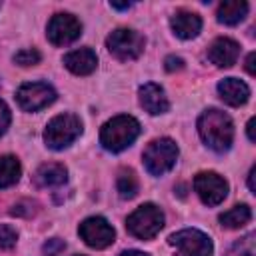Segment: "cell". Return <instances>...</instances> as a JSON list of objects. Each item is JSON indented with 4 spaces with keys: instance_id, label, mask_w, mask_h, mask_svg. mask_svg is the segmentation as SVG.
I'll use <instances>...</instances> for the list:
<instances>
[{
    "instance_id": "44dd1931",
    "label": "cell",
    "mask_w": 256,
    "mask_h": 256,
    "mask_svg": "<svg viewBox=\"0 0 256 256\" xmlns=\"http://www.w3.org/2000/svg\"><path fill=\"white\" fill-rule=\"evenodd\" d=\"M116 188H118L120 198H124V200L134 198V196L138 194V180H136L134 172H132V170H122L120 176H118Z\"/></svg>"
},
{
    "instance_id": "277c9868",
    "label": "cell",
    "mask_w": 256,
    "mask_h": 256,
    "mask_svg": "<svg viewBox=\"0 0 256 256\" xmlns=\"http://www.w3.org/2000/svg\"><path fill=\"white\" fill-rule=\"evenodd\" d=\"M178 160V146L170 138H158L144 150V166L152 176H162L174 168Z\"/></svg>"
},
{
    "instance_id": "52a82bcc",
    "label": "cell",
    "mask_w": 256,
    "mask_h": 256,
    "mask_svg": "<svg viewBox=\"0 0 256 256\" xmlns=\"http://www.w3.org/2000/svg\"><path fill=\"white\" fill-rule=\"evenodd\" d=\"M170 246L176 248L178 256H212V240L196 230V228H186L170 236Z\"/></svg>"
},
{
    "instance_id": "7402d4cb",
    "label": "cell",
    "mask_w": 256,
    "mask_h": 256,
    "mask_svg": "<svg viewBox=\"0 0 256 256\" xmlns=\"http://www.w3.org/2000/svg\"><path fill=\"white\" fill-rule=\"evenodd\" d=\"M254 234H246L244 238L232 244L226 256H254Z\"/></svg>"
},
{
    "instance_id": "d4e9b609",
    "label": "cell",
    "mask_w": 256,
    "mask_h": 256,
    "mask_svg": "<svg viewBox=\"0 0 256 256\" xmlns=\"http://www.w3.org/2000/svg\"><path fill=\"white\" fill-rule=\"evenodd\" d=\"M64 250H66V242L60 240V238H50V240L42 246L44 256H60Z\"/></svg>"
},
{
    "instance_id": "4dcf8cb0",
    "label": "cell",
    "mask_w": 256,
    "mask_h": 256,
    "mask_svg": "<svg viewBox=\"0 0 256 256\" xmlns=\"http://www.w3.org/2000/svg\"><path fill=\"white\" fill-rule=\"evenodd\" d=\"M110 6H112V8H116V10H128V8L132 6V4H128V2H126V4H118V2H110Z\"/></svg>"
},
{
    "instance_id": "83f0119b",
    "label": "cell",
    "mask_w": 256,
    "mask_h": 256,
    "mask_svg": "<svg viewBox=\"0 0 256 256\" xmlns=\"http://www.w3.org/2000/svg\"><path fill=\"white\" fill-rule=\"evenodd\" d=\"M254 58H256L254 52H250L248 58H246V70H248V74H252V76H254Z\"/></svg>"
},
{
    "instance_id": "7a4b0ae2",
    "label": "cell",
    "mask_w": 256,
    "mask_h": 256,
    "mask_svg": "<svg viewBox=\"0 0 256 256\" xmlns=\"http://www.w3.org/2000/svg\"><path fill=\"white\" fill-rule=\"evenodd\" d=\"M140 136V122L132 116L120 114L108 120L100 130V142L108 152H122Z\"/></svg>"
},
{
    "instance_id": "e0dca14e",
    "label": "cell",
    "mask_w": 256,
    "mask_h": 256,
    "mask_svg": "<svg viewBox=\"0 0 256 256\" xmlns=\"http://www.w3.org/2000/svg\"><path fill=\"white\" fill-rule=\"evenodd\" d=\"M68 180V172L62 164L50 162V164H42L36 174H34V182L42 188H54V186H62Z\"/></svg>"
},
{
    "instance_id": "30bf717a",
    "label": "cell",
    "mask_w": 256,
    "mask_h": 256,
    "mask_svg": "<svg viewBox=\"0 0 256 256\" xmlns=\"http://www.w3.org/2000/svg\"><path fill=\"white\" fill-rule=\"evenodd\" d=\"M80 238L90 246V248H96V250H102V248H108L112 242H114V228L108 224L106 218L102 216H92V218H86L80 228Z\"/></svg>"
},
{
    "instance_id": "603a6c76",
    "label": "cell",
    "mask_w": 256,
    "mask_h": 256,
    "mask_svg": "<svg viewBox=\"0 0 256 256\" xmlns=\"http://www.w3.org/2000/svg\"><path fill=\"white\" fill-rule=\"evenodd\" d=\"M16 240H18V232L8 224H0V250L14 248Z\"/></svg>"
},
{
    "instance_id": "d6a6232c",
    "label": "cell",
    "mask_w": 256,
    "mask_h": 256,
    "mask_svg": "<svg viewBox=\"0 0 256 256\" xmlns=\"http://www.w3.org/2000/svg\"><path fill=\"white\" fill-rule=\"evenodd\" d=\"M76 256H84V254H76Z\"/></svg>"
},
{
    "instance_id": "4fadbf2b",
    "label": "cell",
    "mask_w": 256,
    "mask_h": 256,
    "mask_svg": "<svg viewBox=\"0 0 256 256\" xmlns=\"http://www.w3.org/2000/svg\"><path fill=\"white\" fill-rule=\"evenodd\" d=\"M138 96H140V104H142V108L148 112V114H164V112H168V108H170V102H168V98H166V92L158 86V84H154V82H148V84H144L140 90H138Z\"/></svg>"
},
{
    "instance_id": "836d02e7",
    "label": "cell",
    "mask_w": 256,
    "mask_h": 256,
    "mask_svg": "<svg viewBox=\"0 0 256 256\" xmlns=\"http://www.w3.org/2000/svg\"><path fill=\"white\" fill-rule=\"evenodd\" d=\"M0 8H2V2H0Z\"/></svg>"
},
{
    "instance_id": "ffe728a7",
    "label": "cell",
    "mask_w": 256,
    "mask_h": 256,
    "mask_svg": "<svg viewBox=\"0 0 256 256\" xmlns=\"http://www.w3.org/2000/svg\"><path fill=\"white\" fill-rule=\"evenodd\" d=\"M250 220H252V210H250L246 204L234 206L232 210L220 214V222H222V226H226V228H242V226H246Z\"/></svg>"
},
{
    "instance_id": "ba28073f",
    "label": "cell",
    "mask_w": 256,
    "mask_h": 256,
    "mask_svg": "<svg viewBox=\"0 0 256 256\" xmlns=\"http://www.w3.org/2000/svg\"><path fill=\"white\" fill-rule=\"evenodd\" d=\"M16 100L22 110L38 112L56 100V90L46 82H30L20 86V90L16 92Z\"/></svg>"
},
{
    "instance_id": "d6986e66",
    "label": "cell",
    "mask_w": 256,
    "mask_h": 256,
    "mask_svg": "<svg viewBox=\"0 0 256 256\" xmlns=\"http://www.w3.org/2000/svg\"><path fill=\"white\" fill-rule=\"evenodd\" d=\"M20 162L14 156H0V188L14 186L20 180Z\"/></svg>"
},
{
    "instance_id": "5b68a950",
    "label": "cell",
    "mask_w": 256,
    "mask_h": 256,
    "mask_svg": "<svg viewBox=\"0 0 256 256\" xmlns=\"http://www.w3.org/2000/svg\"><path fill=\"white\" fill-rule=\"evenodd\" d=\"M82 134V122L74 114H60L50 120L44 132V140L48 148L52 150H62L70 146L78 136Z\"/></svg>"
},
{
    "instance_id": "9a60e30c",
    "label": "cell",
    "mask_w": 256,
    "mask_h": 256,
    "mask_svg": "<svg viewBox=\"0 0 256 256\" xmlns=\"http://www.w3.org/2000/svg\"><path fill=\"white\" fill-rule=\"evenodd\" d=\"M170 26L174 30V34L182 40H192L200 34L202 30V18L196 14V12H188V10H178L172 20H170Z\"/></svg>"
},
{
    "instance_id": "f1b7e54d",
    "label": "cell",
    "mask_w": 256,
    "mask_h": 256,
    "mask_svg": "<svg viewBox=\"0 0 256 256\" xmlns=\"http://www.w3.org/2000/svg\"><path fill=\"white\" fill-rule=\"evenodd\" d=\"M248 138H250V142L256 140V138H254V118L248 122Z\"/></svg>"
},
{
    "instance_id": "2e32d148",
    "label": "cell",
    "mask_w": 256,
    "mask_h": 256,
    "mask_svg": "<svg viewBox=\"0 0 256 256\" xmlns=\"http://www.w3.org/2000/svg\"><path fill=\"white\" fill-rule=\"evenodd\" d=\"M218 94H220V98L226 104H230V106H242L250 98V88H248L246 82H242L238 78H224L218 84Z\"/></svg>"
},
{
    "instance_id": "ac0fdd59",
    "label": "cell",
    "mask_w": 256,
    "mask_h": 256,
    "mask_svg": "<svg viewBox=\"0 0 256 256\" xmlns=\"http://www.w3.org/2000/svg\"><path fill=\"white\" fill-rule=\"evenodd\" d=\"M248 14V2L244 0H234V2H222L218 8V22L226 26H236L240 24Z\"/></svg>"
},
{
    "instance_id": "484cf974",
    "label": "cell",
    "mask_w": 256,
    "mask_h": 256,
    "mask_svg": "<svg viewBox=\"0 0 256 256\" xmlns=\"http://www.w3.org/2000/svg\"><path fill=\"white\" fill-rule=\"evenodd\" d=\"M8 126H10V110H8L6 102L0 100V136L8 130Z\"/></svg>"
},
{
    "instance_id": "7c38bea8",
    "label": "cell",
    "mask_w": 256,
    "mask_h": 256,
    "mask_svg": "<svg viewBox=\"0 0 256 256\" xmlns=\"http://www.w3.org/2000/svg\"><path fill=\"white\" fill-rule=\"evenodd\" d=\"M238 56H240V46L232 38H218L212 42L208 50L210 62L216 64L218 68H230L232 64H236Z\"/></svg>"
},
{
    "instance_id": "3957f363",
    "label": "cell",
    "mask_w": 256,
    "mask_h": 256,
    "mask_svg": "<svg viewBox=\"0 0 256 256\" xmlns=\"http://www.w3.org/2000/svg\"><path fill=\"white\" fill-rule=\"evenodd\" d=\"M126 228L132 236L140 240H150L164 228V212L156 204H144L128 216Z\"/></svg>"
},
{
    "instance_id": "9c48e42d",
    "label": "cell",
    "mask_w": 256,
    "mask_h": 256,
    "mask_svg": "<svg viewBox=\"0 0 256 256\" xmlns=\"http://www.w3.org/2000/svg\"><path fill=\"white\" fill-rule=\"evenodd\" d=\"M194 190L208 206H218L228 196V182L216 172H200L194 178Z\"/></svg>"
},
{
    "instance_id": "1f68e13d",
    "label": "cell",
    "mask_w": 256,
    "mask_h": 256,
    "mask_svg": "<svg viewBox=\"0 0 256 256\" xmlns=\"http://www.w3.org/2000/svg\"><path fill=\"white\" fill-rule=\"evenodd\" d=\"M252 178H254V168H252L250 174H248V186H250V190L254 192V180H252Z\"/></svg>"
},
{
    "instance_id": "4316f807",
    "label": "cell",
    "mask_w": 256,
    "mask_h": 256,
    "mask_svg": "<svg viewBox=\"0 0 256 256\" xmlns=\"http://www.w3.org/2000/svg\"><path fill=\"white\" fill-rule=\"evenodd\" d=\"M184 68V60L180 56H168L166 58V70L174 72V70H182Z\"/></svg>"
},
{
    "instance_id": "5bb4252c",
    "label": "cell",
    "mask_w": 256,
    "mask_h": 256,
    "mask_svg": "<svg viewBox=\"0 0 256 256\" xmlns=\"http://www.w3.org/2000/svg\"><path fill=\"white\" fill-rule=\"evenodd\" d=\"M64 66L76 76H88L98 66V56L92 48H80L64 56Z\"/></svg>"
},
{
    "instance_id": "f546056e",
    "label": "cell",
    "mask_w": 256,
    "mask_h": 256,
    "mask_svg": "<svg viewBox=\"0 0 256 256\" xmlns=\"http://www.w3.org/2000/svg\"><path fill=\"white\" fill-rule=\"evenodd\" d=\"M118 256H148V254L138 252V250H126V252H122V254H118Z\"/></svg>"
},
{
    "instance_id": "cb8c5ba5",
    "label": "cell",
    "mask_w": 256,
    "mask_h": 256,
    "mask_svg": "<svg viewBox=\"0 0 256 256\" xmlns=\"http://www.w3.org/2000/svg\"><path fill=\"white\" fill-rule=\"evenodd\" d=\"M14 62L20 64V66H34L40 62V52L34 50V48H26V50H20L16 56H14Z\"/></svg>"
},
{
    "instance_id": "6da1fadb",
    "label": "cell",
    "mask_w": 256,
    "mask_h": 256,
    "mask_svg": "<svg viewBox=\"0 0 256 256\" xmlns=\"http://www.w3.org/2000/svg\"><path fill=\"white\" fill-rule=\"evenodd\" d=\"M198 134L204 140V144L214 152H226L234 142L232 118L222 110L210 108L202 112V116L198 118Z\"/></svg>"
},
{
    "instance_id": "8fae6325",
    "label": "cell",
    "mask_w": 256,
    "mask_h": 256,
    "mask_svg": "<svg viewBox=\"0 0 256 256\" xmlns=\"http://www.w3.org/2000/svg\"><path fill=\"white\" fill-rule=\"evenodd\" d=\"M82 34V24L72 14H54L48 22V40L54 46H68Z\"/></svg>"
},
{
    "instance_id": "8992f818",
    "label": "cell",
    "mask_w": 256,
    "mask_h": 256,
    "mask_svg": "<svg viewBox=\"0 0 256 256\" xmlns=\"http://www.w3.org/2000/svg\"><path fill=\"white\" fill-rule=\"evenodd\" d=\"M106 46H108V50H110L112 56H116V58L122 60V62H128V60H136V58L144 52L146 40H144V36L138 34L136 30L118 28V30H114V32L108 36Z\"/></svg>"
}]
</instances>
